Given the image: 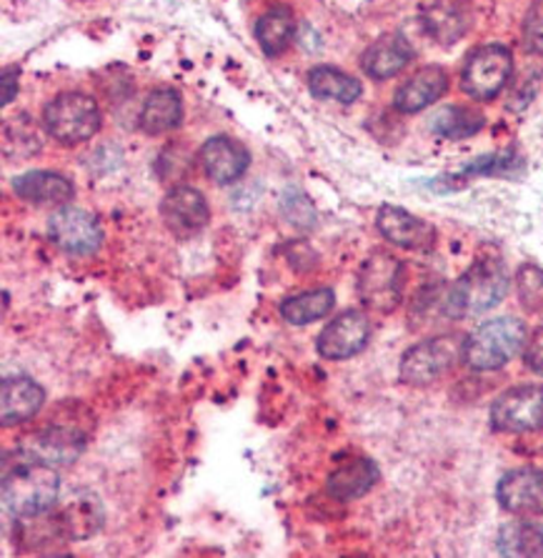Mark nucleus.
Listing matches in <instances>:
<instances>
[{
  "instance_id": "f257e3e1",
  "label": "nucleus",
  "mask_w": 543,
  "mask_h": 558,
  "mask_svg": "<svg viewBox=\"0 0 543 558\" xmlns=\"http://www.w3.org/2000/svg\"><path fill=\"white\" fill-rule=\"evenodd\" d=\"M3 509L11 519H40L53 511L61 494V473L56 463L21 446L3 456Z\"/></svg>"
},
{
  "instance_id": "f03ea898",
  "label": "nucleus",
  "mask_w": 543,
  "mask_h": 558,
  "mask_svg": "<svg viewBox=\"0 0 543 558\" xmlns=\"http://www.w3.org/2000/svg\"><path fill=\"white\" fill-rule=\"evenodd\" d=\"M508 286H511V276H508L504 260H473V264L446 289L444 316L451 320L481 316V313L496 308L498 303L506 299Z\"/></svg>"
},
{
  "instance_id": "7ed1b4c3",
  "label": "nucleus",
  "mask_w": 543,
  "mask_h": 558,
  "mask_svg": "<svg viewBox=\"0 0 543 558\" xmlns=\"http://www.w3.org/2000/svg\"><path fill=\"white\" fill-rule=\"evenodd\" d=\"M529 333L523 320L500 316L481 324L476 331L466 336L463 363L473 371H498L511 363L526 349Z\"/></svg>"
},
{
  "instance_id": "20e7f679",
  "label": "nucleus",
  "mask_w": 543,
  "mask_h": 558,
  "mask_svg": "<svg viewBox=\"0 0 543 558\" xmlns=\"http://www.w3.org/2000/svg\"><path fill=\"white\" fill-rule=\"evenodd\" d=\"M44 125L50 138L61 146H79L90 141L104 125V113L96 98L81 90L58 93L44 108Z\"/></svg>"
},
{
  "instance_id": "39448f33",
  "label": "nucleus",
  "mask_w": 543,
  "mask_h": 558,
  "mask_svg": "<svg viewBox=\"0 0 543 558\" xmlns=\"http://www.w3.org/2000/svg\"><path fill=\"white\" fill-rule=\"evenodd\" d=\"M466 336L441 333L426 341L411 345L401 356L398 376L409 386H429L436 384L463 361Z\"/></svg>"
},
{
  "instance_id": "423d86ee",
  "label": "nucleus",
  "mask_w": 543,
  "mask_h": 558,
  "mask_svg": "<svg viewBox=\"0 0 543 558\" xmlns=\"http://www.w3.org/2000/svg\"><path fill=\"white\" fill-rule=\"evenodd\" d=\"M403 286L406 268L401 260L388 251H373L359 270L355 291H359L363 308L378 313V316H388L403 301Z\"/></svg>"
},
{
  "instance_id": "0eeeda50",
  "label": "nucleus",
  "mask_w": 543,
  "mask_h": 558,
  "mask_svg": "<svg viewBox=\"0 0 543 558\" xmlns=\"http://www.w3.org/2000/svg\"><path fill=\"white\" fill-rule=\"evenodd\" d=\"M514 75V53L504 44H486L473 48L461 71V88L469 98L494 100L508 86Z\"/></svg>"
},
{
  "instance_id": "6e6552de",
  "label": "nucleus",
  "mask_w": 543,
  "mask_h": 558,
  "mask_svg": "<svg viewBox=\"0 0 543 558\" xmlns=\"http://www.w3.org/2000/svg\"><path fill=\"white\" fill-rule=\"evenodd\" d=\"M491 426L500 434H533L543 428V386H514L491 403Z\"/></svg>"
},
{
  "instance_id": "1a4fd4ad",
  "label": "nucleus",
  "mask_w": 543,
  "mask_h": 558,
  "mask_svg": "<svg viewBox=\"0 0 543 558\" xmlns=\"http://www.w3.org/2000/svg\"><path fill=\"white\" fill-rule=\"evenodd\" d=\"M48 239L71 256H93L104 246V228L88 210L68 203L48 218Z\"/></svg>"
},
{
  "instance_id": "9d476101",
  "label": "nucleus",
  "mask_w": 543,
  "mask_h": 558,
  "mask_svg": "<svg viewBox=\"0 0 543 558\" xmlns=\"http://www.w3.org/2000/svg\"><path fill=\"white\" fill-rule=\"evenodd\" d=\"M371 341V318L359 308H348L328 320L316 338V349L328 361H346L361 353Z\"/></svg>"
},
{
  "instance_id": "9b49d317",
  "label": "nucleus",
  "mask_w": 543,
  "mask_h": 558,
  "mask_svg": "<svg viewBox=\"0 0 543 558\" xmlns=\"http://www.w3.org/2000/svg\"><path fill=\"white\" fill-rule=\"evenodd\" d=\"M496 501L500 509L521 519L543 515V471L533 466L506 471L496 484Z\"/></svg>"
},
{
  "instance_id": "f8f14e48",
  "label": "nucleus",
  "mask_w": 543,
  "mask_h": 558,
  "mask_svg": "<svg viewBox=\"0 0 543 558\" xmlns=\"http://www.w3.org/2000/svg\"><path fill=\"white\" fill-rule=\"evenodd\" d=\"M198 163L203 173L218 185H231L241 181L251 166V154L241 141L231 135H214L198 150Z\"/></svg>"
},
{
  "instance_id": "ddd939ff",
  "label": "nucleus",
  "mask_w": 543,
  "mask_h": 558,
  "mask_svg": "<svg viewBox=\"0 0 543 558\" xmlns=\"http://www.w3.org/2000/svg\"><path fill=\"white\" fill-rule=\"evenodd\" d=\"M376 228L388 243L403 251H431L438 241L434 226L398 206H381Z\"/></svg>"
},
{
  "instance_id": "4468645a",
  "label": "nucleus",
  "mask_w": 543,
  "mask_h": 558,
  "mask_svg": "<svg viewBox=\"0 0 543 558\" xmlns=\"http://www.w3.org/2000/svg\"><path fill=\"white\" fill-rule=\"evenodd\" d=\"M61 421L63 418L50 416L48 424L40 428L36 436H31L28 444H25L28 451L44 456L46 461L56 463V466H61V463H73L79 459L83 448H86L88 438L86 428H81L79 424H61Z\"/></svg>"
},
{
  "instance_id": "2eb2a0df",
  "label": "nucleus",
  "mask_w": 543,
  "mask_h": 558,
  "mask_svg": "<svg viewBox=\"0 0 543 558\" xmlns=\"http://www.w3.org/2000/svg\"><path fill=\"white\" fill-rule=\"evenodd\" d=\"M473 11L469 0H431L421 15V25L431 40L454 46L471 31Z\"/></svg>"
},
{
  "instance_id": "dca6fc26",
  "label": "nucleus",
  "mask_w": 543,
  "mask_h": 558,
  "mask_svg": "<svg viewBox=\"0 0 543 558\" xmlns=\"http://www.w3.org/2000/svg\"><path fill=\"white\" fill-rule=\"evenodd\" d=\"M46 391L28 376H8L0 384V424L19 426L33 421L44 409Z\"/></svg>"
},
{
  "instance_id": "f3484780",
  "label": "nucleus",
  "mask_w": 543,
  "mask_h": 558,
  "mask_svg": "<svg viewBox=\"0 0 543 558\" xmlns=\"http://www.w3.org/2000/svg\"><path fill=\"white\" fill-rule=\"evenodd\" d=\"M448 73L441 65H423L415 71L403 86L396 90L394 108L403 116H413L426 111L436 100L446 96Z\"/></svg>"
},
{
  "instance_id": "a211bd4d",
  "label": "nucleus",
  "mask_w": 543,
  "mask_h": 558,
  "mask_svg": "<svg viewBox=\"0 0 543 558\" xmlns=\"http://www.w3.org/2000/svg\"><path fill=\"white\" fill-rule=\"evenodd\" d=\"M415 50L401 33H386L363 50L361 68L373 81L396 78L413 61Z\"/></svg>"
},
{
  "instance_id": "6ab92c4d",
  "label": "nucleus",
  "mask_w": 543,
  "mask_h": 558,
  "mask_svg": "<svg viewBox=\"0 0 543 558\" xmlns=\"http://www.w3.org/2000/svg\"><path fill=\"white\" fill-rule=\"evenodd\" d=\"M164 221L183 233H196L210 221V208L206 196L193 185H173L160 203Z\"/></svg>"
},
{
  "instance_id": "aec40b11",
  "label": "nucleus",
  "mask_w": 543,
  "mask_h": 558,
  "mask_svg": "<svg viewBox=\"0 0 543 558\" xmlns=\"http://www.w3.org/2000/svg\"><path fill=\"white\" fill-rule=\"evenodd\" d=\"M15 196L33 206H68L75 198V185L56 171H28L11 181Z\"/></svg>"
},
{
  "instance_id": "412c9836",
  "label": "nucleus",
  "mask_w": 543,
  "mask_h": 558,
  "mask_svg": "<svg viewBox=\"0 0 543 558\" xmlns=\"http://www.w3.org/2000/svg\"><path fill=\"white\" fill-rule=\"evenodd\" d=\"M53 521L65 541H86L104 526V506L96 496L75 494L61 506Z\"/></svg>"
},
{
  "instance_id": "4be33fe9",
  "label": "nucleus",
  "mask_w": 543,
  "mask_h": 558,
  "mask_svg": "<svg viewBox=\"0 0 543 558\" xmlns=\"http://www.w3.org/2000/svg\"><path fill=\"white\" fill-rule=\"evenodd\" d=\"M378 478L381 471L376 463L363 459V456H355V459H348L341 466L334 469L326 481V492L336 501H355V498L366 496L378 484Z\"/></svg>"
},
{
  "instance_id": "5701e85b",
  "label": "nucleus",
  "mask_w": 543,
  "mask_h": 558,
  "mask_svg": "<svg viewBox=\"0 0 543 558\" xmlns=\"http://www.w3.org/2000/svg\"><path fill=\"white\" fill-rule=\"evenodd\" d=\"M183 123V98L176 88H156L143 100L138 125L146 135H164Z\"/></svg>"
},
{
  "instance_id": "b1692460",
  "label": "nucleus",
  "mask_w": 543,
  "mask_h": 558,
  "mask_svg": "<svg viewBox=\"0 0 543 558\" xmlns=\"http://www.w3.org/2000/svg\"><path fill=\"white\" fill-rule=\"evenodd\" d=\"M309 90L318 100H336L351 106L363 96V86L355 75L334 65H316L309 71Z\"/></svg>"
},
{
  "instance_id": "393cba45",
  "label": "nucleus",
  "mask_w": 543,
  "mask_h": 558,
  "mask_svg": "<svg viewBox=\"0 0 543 558\" xmlns=\"http://www.w3.org/2000/svg\"><path fill=\"white\" fill-rule=\"evenodd\" d=\"M256 40L263 53L268 58H276L286 53V48L291 46L293 33H295V15L288 5H274L256 21Z\"/></svg>"
},
{
  "instance_id": "a878e982",
  "label": "nucleus",
  "mask_w": 543,
  "mask_h": 558,
  "mask_svg": "<svg viewBox=\"0 0 543 558\" xmlns=\"http://www.w3.org/2000/svg\"><path fill=\"white\" fill-rule=\"evenodd\" d=\"M336 306V293L334 289H313V291H303V293H295L291 299H286L281 303V318L286 324L291 326H309L313 320H321L326 318L330 311Z\"/></svg>"
},
{
  "instance_id": "bb28decb",
  "label": "nucleus",
  "mask_w": 543,
  "mask_h": 558,
  "mask_svg": "<svg viewBox=\"0 0 543 558\" xmlns=\"http://www.w3.org/2000/svg\"><path fill=\"white\" fill-rule=\"evenodd\" d=\"M486 118L473 106H446L431 118V131L446 141H466L476 135Z\"/></svg>"
},
{
  "instance_id": "cd10ccee",
  "label": "nucleus",
  "mask_w": 543,
  "mask_h": 558,
  "mask_svg": "<svg viewBox=\"0 0 543 558\" xmlns=\"http://www.w3.org/2000/svg\"><path fill=\"white\" fill-rule=\"evenodd\" d=\"M500 556H543V523L511 521L498 531Z\"/></svg>"
},
{
  "instance_id": "c85d7f7f",
  "label": "nucleus",
  "mask_w": 543,
  "mask_h": 558,
  "mask_svg": "<svg viewBox=\"0 0 543 558\" xmlns=\"http://www.w3.org/2000/svg\"><path fill=\"white\" fill-rule=\"evenodd\" d=\"M3 150L8 158L25 160L40 150V133L28 116L5 118L3 123Z\"/></svg>"
},
{
  "instance_id": "c756f323",
  "label": "nucleus",
  "mask_w": 543,
  "mask_h": 558,
  "mask_svg": "<svg viewBox=\"0 0 543 558\" xmlns=\"http://www.w3.org/2000/svg\"><path fill=\"white\" fill-rule=\"evenodd\" d=\"M516 295L526 313H541L543 311V268H539L531 260L519 266L516 270Z\"/></svg>"
},
{
  "instance_id": "7c9ffc66",
  "label": "nucleus",
  "mask_w": 543,
  "mask_h": 558,
  "mask_svg": "<svg viewBox=\"0 0 543 558\" xmlns=\"http://www.w3.org/2000/svg\"><path fill=\"white\" fill-rule=\"evenodd\" d=\"M281 214L288 223L299 231H309L316 226V208H313L311 198L299 189H288L281 196Z\"/></svg>"
},
{
  "instance_id": "2f4dec72",
  "label": "nucleus",
  "mask_w": 543,
  "mask_h": 558,
  "mask_svg": "<svg viewBox=\"0 0 543 558\" xmlns=\"http://www.w3.org/2000/svg\"><path fill=\"white\" fill-rule=\"evenodd\" d=\"M523 48L531 56H543V0H533L521 25Z\"/></svg>"
},
{
  "instance_id": "473e14b6",
  "label": "nucleus",
  "mask_w": 543,
  "mask_h": 558,
  "mask_svg": "<svg viewBox=\"0 0 543 558\" xmlns=\"http://www.w3.org/2000/svg\"><path fill=\"white\" fill-rule=\"evenodd\" d=\"M523 361L529 371L543 378V326L536 328L529 336V341H526V349H523Z\"/></svg>"
},
{
  "instance_id": "72a5a7b5",
  "label": "nucleus",
  "mask_w": 543,
  "mask_h": 558,
  "mask_svg": "<svg viewBox=\"0 0 543 558\" xmlns=\"http://www.w3.org/2000/svg\"><path fill=\"white\" fill-rule=\"evenodd\" d=\"M19 68L13 65H5L3 68V108L11 106V100L15 98V93H19Z\"/></svg>"
}]
</instances>
